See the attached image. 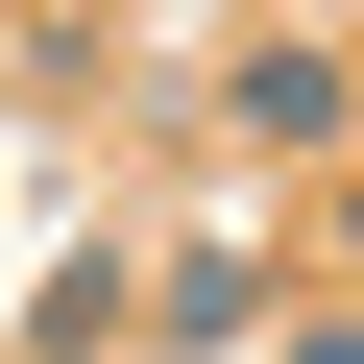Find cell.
I'll use <instances>...</instances> for the list:
<instances>
[{
  "mask_svg": "<svg viewBox=\"0 0 364 364\" xmlns=\"http://www.w3.org/2000/svg\"><path fill=\"white\" fill-rule=\"evenodd\" d=\"M219 122H243V146H340V122H364V73H340V49H243V73H219Z\"/></svg>",
  "mask_w": 364,
  "mask_h": 364,
  "instance_id": "cell-1",
  "label": "cell"
}]
</instances>
